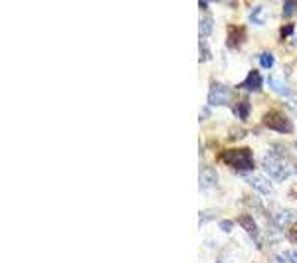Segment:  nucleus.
I'll list each match as a JSON object with an SVG mask.
<instances>
[{"instance_id":"11","label":"nucleus","mask_w":297,"mask_h":263,"mask_svg":"<svg viewBox=\"0 0 297 263\" xmlns=\"http://www.w3.org/2000/svg\"><path fill=\"white\" fill-rule=\"evenodd\" d=\"M240 226L252 236V240H258V226H256V222L252 220V216H248V214L240 216Z\"/></svg>"},{"instance_id":"24","label":"nucleus","mask_w":297,"mask_h":263,"mask_svg":"<svg viewBox=\"0 0 297 263\" xmlns=\"http://www.w3.org/2000/svg\"><path fill=\"white\" fill-rule=\"evenodd\" d=\"M296 147H297V143H296Z\"/></svg>"},{"instance_id":"18","label":"nucleus","mask_w":297,"mask_h":263,"mask_svg":"<svg viewBox=\"0 0 297 263\" xmlns=\"http://www.w3.org/2000/svg\"><path fill=\"white\" fill-rule=\"evenodd\" d=\"M286 258H288V263H297V250H290V252H284Z\"/></svg>"},{"instance_id":"17","label":"nucleus","mask_w":297,"mask_h":263,"mask_svg":"<svg viewBox=\"0 0 297 263\" xmlns=\"http://www.w3.org/2000/svg\"><path fill=\"white\" fill-rule=\"evenodd\" d=\"M200 50H202L200 59H202V61H206V59L210 57V53H208V46H206V42H204V40H200Z\"/></svg>"},{"instance_id":"12","label":"nucleus","mask_w":297,"mask_h":263,"mask_svg":"<svg viewBox=\"0 0 297 263\" xmlns=\"http://www.w3.org/2000/svg\"><path fill=\"white\" fill-rule=\"evenodd\" d=\"M212 28H214L212 18H210V16H204V18L200 20V28H198V32H200V40H206V38L212 34Z\"/></svg>"},{"instance_id":"8","label":"nucleus","mask_w":297,"mask_h":263,"mask_svg":"<svg viewBox=\"0 0 297 263\" xmlns=\"http://www.w3.org/2000/svg\"><path fill=\"white\" fill-rule=\"evenodd\" d=\"M294 218H296V212L294 210L280 208V210H276V214H274V224H276L278 228H284V226H288L290 222H294Z\"/></svg>"},{"instance_id":"21","label":"nucleus","mask_w":297,"mask_h":263,"mask_svg":"<svg viewBox=\"0 0 297 263\" xmlns=\"http://www.w3.org/2000/svg\"><path fill=\"white\" fill-rule=\"evenodd\" d=\"M290 240H292V242H297V222L292 226V230H290Z\"/></svg>"},{"instance_id":"7","label":"nucleus","mask_w":297,"mask_h":263,"mask_svg":"<svg viewBox=\"0 0 297 263\" xmlns=\"http://www.w3.org/2000/svg\"><path fill=\"white\" fill-rule=\"evenodd\" d=\"M198 180H200V188L208 190V188L216 186V182H218V172H216L214 168H210V166H204V168L200 170Z\"/></svg>"},{"instance_id":"16","label":"nucleus","mask_w":297,"mask_h":263,"mask_svg":"<svg viewBox=\"0 0 297 263\" xmlns=\"http://www.w3.org/2000/svg\"><path fill=\"white\" fill-rule=\"evenodd\" d=\"M297 4L296 2H286V6H284V16H292V12H296Z\"/></svg>"},{"instance_id":"14","label":"nucleus","mask_w":297,"mask_h":263,"mask_svg":"<svg viewBox=\"0 0 297 263\" xmlns=\"http://www.w3.org/2000/svg\"><path fill=\"white\" fill-rule=\"evenodd\" d=\"M250 22L252 24H264L266 22V8L264 6H256L254 10H252V14H250Z\"/></svg>"},{"instance_id":"22","label":"nucleus","mask_w":297,"mask_h":263,"mask_svg":"<svg viewBox=\"0 0 297 263\" xmlns=\"http://www.w3.org/2000/svg\"><path fill=\"white\" fill-rule=\"evenodd\" d=\"M288 109H292V113L297 117V99H292V101H288Z\"/></svg>"},{"instance_id":"10","label":"nucleus","mask_w":297,"mask_h":263,"mask_svg":"<svg viewBox=\"0 0 297 263\" xmlns=\"http://www.w3.org/2000/svg\"><path fill=\"white\" fill-rule=\"evenodd\" d=\"M268 81H270V87H272L276 93H280V95H292L290 85H288L282 77H276V75H274V77H270Z\"/></svg>"},{"instance_id":"13","label":"nucleus","mask_w":297,"mask_h":263,"mask_svg":"<svg viewBox=\"0 0 297 263\" xmlns=\"http://www.w3.org/2000/svg\"><path fill=\"white\" fill-rule=\"evenodd\" d=\"M234 113H236L242 121H246L248 117H250V101H248L246 97H242V99L234 105Z\"/></svg>"},{"instance_id":"9","label":"nucleus","mask_w":297,"mask_h":263,"mask_svg":"<svg viewBox=\"0 0 297 263\" xmlns=\"http://www.w3.org/2000/svg\"><path fill=\"white\" fill-rule=\"evenodd\" d=\"M242 87H246L248 91H258V89L262 87V75H260V71L252 69V71L248 73V79L242 83Z\"/></svg>"},{"instance_id":"5","label":"nucleus","mask_w":297,"mask_h":263,"mask_svg":"<svg viewBox=\"0 0 297 263\" xmlns=\"http://www.w3.org/2000/svg\"><path fill=\"white\" fill-rule=\"evenodd\" d=\"M244 178H246V182L256 190V192H260V194H272V182L266 178V176H262V174H244Z\"/></svg>"},{"instance_id":"1","label":"nucleus","mask_w":297,"mask_h":263,"mask_svg":"<svg viewBox=\"0 0 297 263\" xmlns=\"http://www.w3.org/2000/svg\"><path fill=\"white\" fill-rule=\"evenodd\" d=\"M286 158L288 157H280L278 153H268L262 160V166L268 174H272L274 180L284 182L292 172H297V164H292Z\"/></svg>"},{"instance_id":"6","label":"nucleus","mask_w":297,"mask_h":263,"mask_svg":"<svg viewBox=\"0 0 297 263\" xmlns=\"http://www.w3.org/2000/svg\"><path fill=\"white\" fill-rule=\"evenodd\" d=\"M246 40V30L242 26H228V48L236 50Z\"/></svg>"},{"instance_id":"4","label":"nucleus","mask_w":297,"mask_h":263,"mask_svg":"<svg viewBox=\"0 0 297 263\" xmlns=\"http://www.w3.org/2000/svg\"><path fill=\"white\" fill-rule=\"evenodd\" d=\"M232 101V91L228 85L224 83H212L210 85V93H208V103L212 107H224V105H230Z\"/></svg>"},{"instance_id":"3","label":"nucleus","mask_w":297,"mask_h":263,"mask_svg":"<svg viewBox=\"0 0 297 263\" xmlns=\"http://www.w3.org/2000/svg\"><path fill=\"white\" fill-rule=\"evenodd\" d=\"M262 123H264L268 129L278 131V133H284V135H288V133H292V131H294L292 121L286 117V113H284V111H278V109L268 111V113L264 115Z\"/></svg>"},{"instance_id":"20","label":"nucleus","mask_w":297,"mask_h":263,"mask_svg":"<svg viewBox=\"0 0 297 263\" xmlns=\"http://www.w3.org/2000/svg\"><path fill=\"white\" fill-rule=\"evenodd\" d=\"M220 228H222L224 232H230V230L234 228V224H232V222H228V220H222V222H220Z\"/></svg>"},{"instance_id":"19","label":"nucleus","mask_w":297,"mask_h":263,"mask_svg":"<svg viewBox=\"0 0 297 263\" xmlns=\"http://www.w3.org/2000/svg\"><path fill=\"white\" fill-rule=\"evenodd\" d=\"M294 30H296V28H294V24H286V26H282V38H288Z\"/></svg>"},{"instance_id":"23","label":"nucleus","mask_w":297,"mask_h":263,"mask_svg":"<svg viewBox=\"0 0 297 263\" xmlns=\"http://www.w3.org/2000/svg\"><path fill=\"white\" fill-rule=\"evenodd\" d=\"M290 196L297 202V188H292V194H290Z\"/></svg>"},{"instance_id":"2","label":"nucleus","mask_w":297,"mask_h":263,"mask_svg":"<svg viewBox=\"0 0 297 263\" xmlns=\"http://www.w3.org/2000/svg\"><path fill=\"white\" fill-rule=\"evenodd\" d=\"M220 158L238 172H246V170H252L256 166L250 149H230V151H224Z\"/></svg>"},{"instance_id":"15","label":"nucleus","mask_w":297,"mask_h":263,"mask_svg":"<svg viewBox=\"0 0 297 263\" xmlns=\"http://www.w3.org/2000/svg\"><path fill=\"white\" fill-rule=\"evenodd\" d=\"M260 63H262V67H272L274 65V55L270 52L260 53Z\"/></svg>"}]
</instances>
